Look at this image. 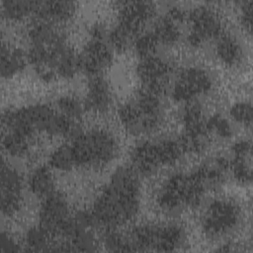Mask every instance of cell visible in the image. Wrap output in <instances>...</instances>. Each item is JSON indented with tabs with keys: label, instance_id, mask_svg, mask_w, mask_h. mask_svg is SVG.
I'll list each match as a JSON object with an SVG mask.
<instances>
[{
	"label": "cell",
	"instance_id": "6da1fadb",
	"mask_svg": "<svg viewBox=\"0 0 253 253\" xmlns=\"http://www.w3.org/2000/svg\"><path fill=\"white\" fill-rule=\"evenodd\" d=\"M138 188L133 171L118 169L95 201L92 211L94 220L107 225H120L129 220L138 209Z\"/></svg>",
	"mask_w": 253,
	"mask_h": 253
},
{
	"label": "cell",
	"instance_id": "7a4b0ae2",
	"mask_svg": "<svg viewBox=\"0 0 253 253\" xmlns=\"http://www.w3.org/2000/svg\"><path fill=\"white\" fill-rule=\"evenodd\" d=\"M119 115L129 131L133 133L151 131L159 125L161 119L159 95L142 88L134 102L123 106Z\"/></svg>",
	"mask_w": 253,
	"mask_h": 253
},
{
	"label": "cell",
	"instance_id": "3957f363",
	"mask_svg": "<svg viewBox=\"0 0 253 253\" xmlns=\"http://www.w3.org/2000/svg\"><path fill=\"white\" fill-rule=\"evenodd\" d=\"M153 11L154 7L151 2H124L119 24L110 35L112 44L117 48H126L135 42Z\"/></svg>",
	"mask_w": 253,
	"mask_h": 253
},
{
	"label": "cell",
	"instance_id": "277c9868",
	"mask_svg": "<svg viewBox=\"0 0 253 253\" xmlns=\"http://www.w3.org/2000/svg\"><path fill=\"white\" fill-rule=\"evenodd\" d=\"M77 164L104 165L115 155L116 142L113 136L103 130L79 132L71 143Z\"/></svg>",
	"mask_w": 253,
	"mask_h": 253
},
{
	"label": "cell",
	"instance_id": "5b68a950",
	"mask_svg": "<svg viewBox=\"0 0 253 253\" xmlns=\"http://www.w3.org/2000/svg\"><path fill=\"white\" fill-rule=\"evenodd\" d=\"M205 181L196 171L193 174H176L172 176L159 195V205L166 210H173L182 205L196 206L200 203Z\"/></svg>",
	"mask_w": 253,
	"mask_h": 253
},
{
	"label": "cell",
	"instance_id": "8992f818",
	"mask_svg": "<svg viewBox=\"0 0 253 253\" xmlns=\"http://www.w3.org/2000/svg\"><path fill=\"white\" fill-rule=\"evenodd\" d=\"M132 237L135 250L173 251L181 243L183 232L177 225H142L133 230Z\"/></svg>",
	"mask_w": 253,
	"mask_h": 253
},
{
	"label": "cell",
	"instance_id": "52a82bcc",
	"mask_svg": "<svg viewBox=\"0 0 253 253\" xmlns=\"http://www.w3.org/2000/svg\"><path fill=\"white\" fill-rule=\"evenodd\" d=\"M41 225L52 233L67 235L72 224V217L69 215V210L66 201L62 196L52 193L45 197L41 211Z\"/></svg>",
	"mask_w": 253,
	"mask_h": 253
},
{
	"label": "cell",
	"instance_id": "ba28073f",
	"mask_svg": "<svg viewBox=\"0 0 253 253\" xmlns=\"http://www.w3.org/2000/svg\"><path fill=\"white\" fill-rule=\"evenodd\" d=\"M238 209L227 201L212 202L205 212L203 228L210 236H218L231 229L237 222Z\"/></svg>",
	"mask_w": 253,
	"mask_h": 253
},
{
	"label": "cell",
	"instance_id": "9c48e42d",
	"mask_svg": "<svg viewBox=\"0 0 253 253\" xmlns=\"http://www.w3.org/2000/svg\"><path fill=\"white\" fill-rule=\"evenodd\" d=\"M211 84V78L205 70L197 67L187 68L175 81L173 98L177 101H191L196 96L207 92Z\"/></svg>",
	"mask_w": 253,
	"mask_h": 253
},
{
	"label": "cell",
	"instance_id": "30bf717a",
	"mask_svg": "<svg viewBox=\"0 0 253 253\" xmlns=\"http://www.w3.org/2000/svg\"><path fill=\"white\" fill-rule=\"evenodd\" d=\"M189 42L193 45H199L205 41L216 38L221 31V25L217 16L207 7H199L190 14Z\"/></svg>",
	"mask_w": 253,
	"mask_h": 253
},
{
	"label": "cell",
	"instance_id": "8fae6325",
	"mask_svg": "<svg viewBox=\"0 0 253 253\" xmlns=\"http://www.w3.org/2000/svg\"><path fill=\"white\" fill-rule=\"evenodd\" d=\"M137 73L143 82V89L160 95L167 85L170 66L166 61L153 55L142 58L137 66Z\"/></svg>",
	"mask_w": 253,
	"mask_h": 253
},
{
	"label": "cell",
	"instance_id": "7c38bea8",
	"mask_svg": "<svg viewBox=\"0 0 253 253\" xmlns=\"http://www.w3.org/2000/svg\"><path fill=\"white\" fill-rule=\"evenodd\" d=\"M80 68L90 74L103 71L112 61V53L108 45L102 41L99 30L95 29L93 39L87 43L79 55Z\"/></svg>",
	"mask_w": 253,
	"mask_h": 253
},
{
	"label": "cell",
	"instance_id": "4fadbf2b",
	"mask_svg": "<svg viewBox=\"0 0 253 253\" xmlns=\"http://www.w3.org/2000/svg\"><path fill=\"white\" fill-rule=\"evenodd\" d=\"M21 201L19 174L2 161L1 165V211L5 214L16 212Z\"/></svg>",
	"mask_w": 253,
	"mask_h": 253
},
{
	"label": "cell",
	"instance_id": "5bb4252c",
	"mask_svg": "<svg viewBox=\"0 0 253 253\" xmlns=\"http://www.w3.org/2000/svg\"><path fill=\"white\" fill-rule=\"evenodd\" d=\"M184 11L179 8H172L168 13L159 19L152 32L158 42L172 43L180 37L178 23L184 20Z\"/></svg>",
	"mask_w": 253,
	"mask_h": 253
},
{
	"label": "cell",
	"instance_id": "9a60e30c",
	"mask_svg": "<svg viewBox=\"0 0 253 253\" xmlns=\"http://www.w3.org/2000/svg\"><path fill=\"white\" fill-rule=\"evenodd\" d=\"M74 8V3L71 1H37L34 13L41 21L52 24L69 18Z\"/></svg>",
	"mask_w": 253,
	"mask_h": 253
},
{
	"label": "cell",
	"instance_id": "2e32d148",
	"mask_svg": "<svg viewBox=\"0 0 253 253\" xmlns=\"http://www.w3.org/2000/svg\"><path fill=\"white\" fill-rule=\"evenodd\" d=\"M132 161L135 168L141 173H150L162 165L158 144L153 142H143L132 151Z\"/></svg>",
	"mask_w": 253,
	"mask_h": 253
},
{
	"label": "cell",
	"instance_id": "e0dca14e",
	"mask_svg": "<svg viewBox=\"0 0 253 253\" xmlns=\"http://www.w3.org/2000/svg\"><path fill=\"white\" fill-rule=\"evenodd\" d=\"M234 160L232 169L235 178L243 183L251 182V143L249 141H239L233 146Z\"/></svg>",
	"mask_w": 253,
	"mask_h": 253
},
{
	"label": "cell",
	"instance_id": "ac0fdd59",
	"mask_svg": "<svg viewBox=\"0 0 253 253\" xmlns=\"http://www.w3.org/2000/svg\"><path fill=\"white\" fill-rule=\"evenodd\" d=\"M110 104L111 92L107 82L100 77H94L89 82L86 105L95 111H106Z\"/></svg>",
	"mask_w": 253,
	"mask_h": 253
},
{
	"label": "cell",
	"instance_id": "d6986e66",
	"mask_svg": "<svg viewBox=\"0 0 253 253\" xmlns=\"http://www.w3.org/2000/svg\"><path fill=\"white\" fill-rule=\"evenodd\" d=\"M183 120L186 134L188 135L203 137L209 131L208 121L206 120L203 110L198 103L188 104L184 111Z\"/></svg>",
	"mask_w": 253,
	"mask_h": 253
},
{
	"label": "cell",
	"instance_id": "ffe728a7",
	"mask_svg": "<svg viewBox=\"0 0 253 253\" xmlns=\"http://www.w3.org/2000/svg\"><path fill=\"white\" fill-rule=\"evenodd\" d=\"M24 53L17 48H12L6 45L4 42L1 47L0 56V70L3 77H9L18 71L22 70L25 66Z\"/></svg>",
	"mask_w": 253,
	"mask_h": 253
},
{
	"label": "cell",
	"instance_id": "44dd1931",
	"mask_svg": "<svg viewBox=\"0 0 253 253\" xmlns=\"http://www.w3.org/2000/svg\"><path fill=\"white\" fill-rule=\"evenodd\" d=\"M216 52L219 58L228 65L238 63L242 56V50L238 42L230 36H222L219 39Z\"/></svg>",
	"mask_w": 253,
	"mask_h": 253
},
{
	"label": "cell",
	"instance_id": "7402d4cb",
	"mask_svg": "<svg viewBox=\"0 0 253 253\" xmlns=\"http://www.w3.org/2000/svg\"><path fill=\"white\" fill-rule=\"evenodd\" d=\"M30 187L37 196L47 197L53 193V180L45 167L38 168L30 178Z\"/></svg>",
	"mask_w": 253,
	"mask_h": 253
},
{
	"label": "cell",
	"instance_id": "603a6c76",
	"mask_svg": "<svg viewBox=\"0 0 253 253\" xmlns=\"http://www.w3.org/2000/svg\"><path fill=\"white\" fill-rule=\"evenodd\" d=\"M50 165L60 170H69L78 166L71 144L58 147L50 156Z\"/></svg>",
	"mask_w": 253,
	"mask_h": 253
},
{
	"label": "cell",
	"instance_id": "cb8c5ba5",
	"mask_svg": "<svg viewBox=\"0 0 253 253\" xmlns=\"http://www.w3.org/2000/svg\"><path fill=\"white\" fill-rule=\"evenodd\" d=\"M37 1L28 0H4L3 11L9 18L20 19L30 13H34Z\"/></svg>",
	"mask_w": 253,
	"mask_h": 253
},
{
	"label": "cell",
	"instance_id": "d4e9b609",
	"mask_svg": "<svg viewBox=\"0 0 253 253\" xmlns=\"http://www.w3.org/2000/svg\"><path fill=\"white\" fill-rule=\"evenodd\" d=\"M3 145L6 150L14 156L23 155L28 150V136L16 131L7 130L3 135Z\"/></svg>",
	"mask_w": 253,
	"mask_h": 253
},
{
	"label": "cell",
	"instance_id": "484cf974",
	"mask_svg": "<svg viewBox=\"0 0 253 253\" xmlns=\"http://www.w3.org/2000/svg\"><path fill=\"white\" fill-rule=\"evenodd\" d=\"M158 44L159 42L153 33H147V34L141 35L135 41L136 51L141 58L153 56Z\"/></svg>",
	"mask_w": 253,
	"mask_h": 253
},
{
	"label": "cell",
	"instance_id": "4316f807",
	"mask_svg": "<svg viewBox=\"0 0 253 253\" xmlns=\"http://www.w3.org/2000/svg\"><path fill=\"white\" fill-rule=\"evenodd\" d=\"M50 234L51 233L42 225L39 227H34L28 232V244L33 250H42L48 244Z\"/></svg>",
	"mask_w": 253,
	"mask_h": 253
},
{
	"label": "cell",
	"instance_id": "83f0119b",
	"mask_svg": "<svg viewBox=\"0 0 253 253\" xmlns=\"http://www.w3.org/2000/svg\"><path fill=\"white\" fill-rule=\"evenodd\" d=\"M59 112L66 117L78 120L82 114V106L81 104L72 97H62L57 102Z\"/></svg>",
	"mask_w": 253,
	"mask_h": 253
},
{
	"label": "cell",
	"instance_id": "f1b7e54d",
	"mask_svg": "<svg viewBox=\"0 0 253 253\" xmlns=\"http://www.w3.org/2000/svg\"><path fill=\"white\" fill-rule=\"evenodd\" d=\"M231 117L245 125L250 126L252 124V107L249 103H237L230 110Z\"/></svg>",
	"mask_w": 253,
	"mask_h": 253
},
{
	"label": "cell",
	"instance_id": "f546056e",
	"mask_svg": "<svg viewBox=\"0 0 253 253\" xmlns=\"http://www.w3.org/2000/svg\"><path fill=\"white\" fill-rule=\"evenodd\" d=\"M209 130L215 131L218 135L222 137H227L231 135V127L228 122L219 115H215L208 120Z\"/></svg>",
	"mask_w": 253,
	"mask_h": 253
},
{
	"label": "cell",
	"instance_id": "4dcf8cb0",
	"mask_svg": "<svg viewBox=\"0 0 253 253\" xmlns=\"http://www.w3.org/2000/svg\"><path fill=\"white\" fill-rule=\"evenodd\" d=\"M107 246L113 251H134L132 244L128 243L120 234L110 232L106 237Z\"/></svg>",
	"mask_w": 253,
	"mask_h": 253
},
{
	"label": "cell",
	"instance_id": "1f68e13d",
	"mask_svg": "<svg viewBox=\"0 0 253 253\" xmlns=\"http://www.w3.org/2000/svg\"><path fill=\"white\" fill-rule=\"evenodd\" d=\"M252 9H253L252 1H246L243 3L241 21L248 33H251V27H252Z\"/></svg>",
	"mask_w": 253,
	"mask_h": 253
},
{
	"label": "cell",
	"instance_id": "d6a6232c",
	"mask_svg": "<svg viewBox=\"0 0 253 253\" xmlns=\"http://www.w3.org/2000/svg\"><path fill=\"white\" fill-rule=\"evenodd\" d=\"M15 251H19V247L17 246V244L10 237H8L7 234L2 233L0 236V252L8 253Z\"/></svg>",
	"mask_w": 253,
	"mask_h": 253
}]
</instances>
